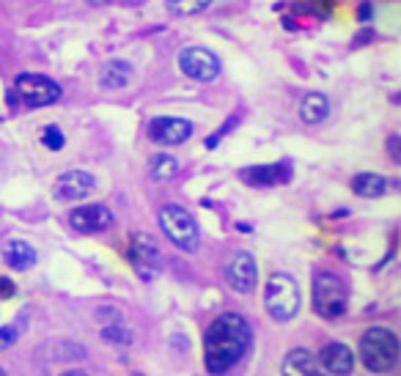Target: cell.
Masks as SVG:
<instances>
[{"label":"cell","mask_w":401,"mask_h":376,"mask_svg":"<svg viewBox=\"0 0 401 376\" xmlns=\"http://www.w3.org/2000/svg\"><path fill=\"white\" fill-rule=\"evenodd\" d=\"M352 189L360 195V198H380L385 195L388 189V179L380 176V174H358L352 179Z\"/></svg>","instance_id":"ac0fdd59"},{"label":"cell","mask_w":401,"mask_h":376,"mask_svg":"<svg viewBox=\"0 0 401 376\" xmlns=\"http://www.w3.org/2000/svg\"><path fill=\"white\" fill-rule=\"evenodd\" d=\"M253 330L242 313H220L203 333V363L209 374H225L250 355Z\"/></svg>","instance_id":"6da1fadb"},{"label":"cell","mask_w":401,"mask_h":376,"mask_svg":"<svg viewBox=\"0 0 401 376\" xmlns=\"http://www.w3.org/2000/svg\"><path fill=\"white\" fill-rule=\"evenodd\" d=\"M209 3H212V0H165L168 11H174V14H182V17L198 14V11H203Z\"/></svg>","instance_id":"44dd1931"},{"label":"cell","mask_w":401,"mask_h":376,"mask_svg":"<svg viewBox=\"0 0 401 376\" xmlns=\"http://www.w3.org/2000/svg\"><path fill=\"white\" fill-rule=\"evenodd\" d=\"M388 152H391V160L393 163H401V152H399V138L393 135L391 140H388Z\"/></svg>","instance_id":"484cf974"},{"label":"cell","mask_w":401,"mask_h":376,"mask_svg":"<svg viewBox=\"0 0 401 376\" xmlns=\"http://www.w3.org/2000/svg\"><path fill=\"white\" fill-rule=\"evenodd\" d=\"M190 135H193V124L187 118L160 116L149 124V138L154 143H163V146H182Z\"/></svg>","instance_id":"30bf717a"},{"label":"cell","mask_w":401,"mask_h":376,"mask_svg":"<svg viewBox=\"0 0 401 376\" xmlns=\"http://www.w3.org/2000/svg\"><path fill=\"white\" fill-rule=\"evenodd\" d=\"M130 261L135 267V272L143 278V280H154L163 269V255H160V247L157 242L149 236V233H138L132 236L130 242Z\"/></svg>","instance_id":"52a82bcc"},{"label":"cell","mask_w":401,"mask_h":376,"mask_svg":"<svg viewBox=\"0 0 401 376\" xmlns=\"http://www.w3.org/2000/svg\"><path fill=\"white\" fill-rule=\"evenodd\" d=\"M69 222H72V228L80 231V233H99V231H107V228L116 222V217H113V211H110L107 206L94 203V206L72 209Z\"/></svg>","instance_id":"8fae6325"},{"label":"cell","mask_w":401,"mask_h":376,"mask_svg":"<svg viewBox=\"0 0 401 376\" xmlns=\"http://www.w3.org/2000/svg\"><path fill=\"white\" fill-rule=\"evenodd\" d=\"M14 291H17V286L8 280V278H0V297H14Z\"/></svg>","instance_id":"d4e9b609"},{"label":"cell","mask_w":401,"mask_h":376,"mask_svg":"<svg viewBox=\"0 0 401 376\" xmlns=\"http://www.w3.org/2000/svg\"><path fill=\"white\" fill-rule=\"evenodd\" d=\"M91 6H105V3H110V0H88Z\"/></svg>","instance_id":"f1b7e54d"},{"label":"cell","mask_w":401,"mask_h":376,"mask_svg":"<svg viewBox=\"0 0 401 376\" xmlns=\"http://www.w3.org/2000/svg\"><path fill=\"white\" fill-rule=\"evenodd\" d=\"M160 228L185 253H196L200 247V231L196 217L176 203H168L160 209Z\"/></svg>","instance_id":"277c9868"},{"label":"cell","mask_w":401,"mask_h":376,"mask_svg":"<svg viewBox=\"0 0 401 376\" xmlns=\"http://www.w3.org/2000/svg\"><path fill=\"white\" fill-rule=\"evenodd\" d=\"M401 357L399 338L388 327H369L360 338V363L371 374H391L396 371Z\"/></svg>","instance_id":"7a4b0ae2"},{"label":"cell","mask_w":401,"mask_h":376,"mask_svg":"<svg viewBox=\"0 0 401 376\" xmlns=\"http://www.w3.org/2000/svg\"><path fill=\"white\" fill-rule=\"evenodd\" d=\"M239 179L247 187H278L283 182L291 179V165L289 163H275V165H250L245 171H239Z\"/></svg>","instance_id":"4fadbf2b"},{"label":"cell","mask_w":401,"mask_h":376,"mask_svg":"<svg viewBox=\"0 0 401 376\" xmlns=\"http://www.w3.org/2000/svg\"><path fill=\"white\" fill-rule=\"evenodd\" d=\"M371 39H374V30H363V36L355 39V47H360V44H366V41H371Z\"/></svg>","instance_id":"83f0119b"},{"label":"cell","mask_w":401,"mask_h":376,"mask_svg":"<svg viewBox=\"0 0 401 376\" xmlns=\"http://www.w3.org/2000/svg\"><path fill=\"white\" fill-rule=\"evenodd\" d=\"M316 363H319V368L327 371V374H349V371L355 368V355H352V349H349L347 344L333 341V344H325V346H322Z\"/></svg>","instance_id":"5bb4252c"},{"label":"cell","mask_w":401,"mask_h":376,"mask_svg":"<svg viewBox=\"0 0 401 376\" xmlns=\"http://www.w3.org/2000/svg\"><path fill=\"white\" fill-rule=\"evenodd\" d=\"M179 69L198 83H212L220 74V61L203 47H187L179 55Z\"/></svg>","instance_id":"ba28073f"},{"label":"cell","mask_w":401,"mask_h":376,"mask_svg":"<svg viewBox=\"0 0 401 376\" xmlns=\"http://www.w3.org/2000/svg\"><path fill=\"white\" fill-rule=\"evenodd\" d=\"M41 140H44V146H47V149H52V152H61V149H63V143H66L58 127H47V129H44V135H41Z\"/></svg>","instance_id":"cb8c5ba5"},{"label":"cell","mask_w":401,"mask_h":376,"mask_svg":"<svg viewBox=\"0 0 401 376\" xmlns=\"http://www.w3.org/2000/svg\"><path fill=\"white\" fill-rule=\"evenodd\" d=\"M264 308L275 322H289L300 311V286L291 275L275 272L264 289Z\"/></svg>","instance_id":"3957f363"},{"label":"cell","mask_w":401,"mask_h":376,"mask_svg":"<svg viewBox=\"0 0 401 376\" xmlns=\"http://www.w3.org/2000/svg\"><path fill=\"white\" fill-rule=\"evenodd\" d=\"M176 174H179V163H176L171 154L152 157V163H149V176H152L154 182H171Z\"/></svg>","instance_id":"ffe728a7"},{"label":"cell","mask_w":401,"mask_h":376,"mask_svg":"<svg viewBox=\"0 0 401 376\" xmlns=\"http://www.w3.org/2000/svg\"><path fill=\"white\" fill-rule=\"evenodd\" d=\"M19 333H22V324H6V327H0V352L8 349V346H14L17 338H19Z\"/></svg>","instance_id":"603a6c76"},{"label":"cell","mask_w":401,"mask_h":376,"mask_svg":"<svg viewBox=\"0 0 401 376\" xmlns=\"http://www.w3.org/2000/svg\"><path fill=\"white\" fill-rule=\"evenodd\" d=\"M313 311L322 319H338L347 311V286L333 272H319L313 278Z\"/></svg>","instance_id":"5b68a950"},{"label":"cell","mask_w":401,"mask_h":376,"mask_svg":"<svg viewBox=\"0 0 401 376\" xmlns=\"http://www.w3.org/2000/svg\"><path fill=\"white\" fill-rule=\"evenodd\" d=\"M94 187H96V182H94L91 174H85V171H66V174H61L55 179L52 195L58 200H63V203H72V200H80V198L91 195Z\"/></svg>","instance_id":"7c38bea8"},{"label":"cell","mask_w":401,"mask_h":376,"mask_svg":"<svg viewBox=\"0 0 401 376\" xmlns=\"http://www.w3.org/2000/svg\"><path fill=\"white\" fill-rule=\"evenodd\" d=\"M14 91L28 107H47L61 99V85L44 74H17Z\"/></svg>","instance_id":"8992f818"},{"label":"cell","mask_w":401,"mask_h":376,"mask_svg":"<svg viewBox=\"0 0 401 376\" xmlns=\"http://www.w3.org/2000/svg\"><path fill=\"white\" fill-rule=\"evenodd\" d=\"M371 14H374V8H371V3H363V6H360V11H358V19H363V22H369V19H371Z\"/></svg>","instance_id":"4316f807"},{"label":"cell","mask_w":401,"mask_h":376,"mask_svg":"<svg viewBox=\"0 0 401 376\" xmlns=\"http://www.w3.org/2000/svg\"><path fill=\"white\" fill-rule=\"evenodd\" d=\"M132 77H135V69H132V63H127V61H107V63L102 66V72H99V83H102V88H107V91H121V88H127V85L132 83Z\"/></svg>","instance_id":"9a60e30c"},{"label":"cell","mask_w":401,"mask_h":376,"mask_svg":"<svg viewBox=\"0 0 401 376\" xmlns=\"http://www.w3.org/2000/svg\"><path fill=\"white\" fill-rule=\"evenodd\" d=\"M225 283H228L234 291H239V294H250V291L256 289V283H258L256 258H253L250 253L239 250V253L228 261V267H225Z\"/></svg>","instance_id":"9c48e42d"},{"label":"cell","mask_w":401,"mask_h":376,"mask_svg":"<svg viewBox=\"0 0 401 376\" xmlns=\"http://www.w3.org/2000/svg\"><path fill=\"white\" fill-rule=\"evenodd\" d=\"M319 371V366H316V360H313V355L311 352H305V349H291L289 355H286V366H283V374H316Z\"/></svg>","instance_id":"d6986e66"},{"label":"cell","mask_w":401,"mask_h":376,"mask_svg":"<svg viewBox=\"0 0 401 376\" xmlns=\"http://www.w3.org/2000/svg\"><path fill=\"white\" fill-rule=\"evenodd\" d=\"M3 261H6V267H11L14 272H25V269H30V267L36 264V250H33L28 242H22V239H11V242L3 247Z\"/></svg>","instance_id":"2e32d148"},{"label":"cell","mask_w":401,"mask_h":376,"mask_svg":"<svg viewBox=\"0 0 401 376\" xmlns=\"http://www.w3.org/2000/svg\"><path fill=\"white\" fill-rule=\"evenodd\" d=\"M102 338L107 344H119V346H130L132 344V333L124 330V327H107V330H102Z\"/></svg>","instance_id":"7402d4cb"},{"label":"cell","mask_w":401,"mask_h":376,"mask_svg":"<svg viewBox=\"0 0 401 376\" xmlns=\"http://www.w3.org/2000/svg\"><path fill=\"white\" fill-rule=\"evenodd\" d=\"M327 113H330V99L325 94H308L300 105V118L305 124H319L327 118Z\"/></svg>","instance_id":"e0dca14e"}]
</instances>
